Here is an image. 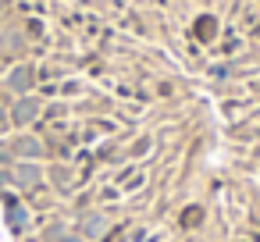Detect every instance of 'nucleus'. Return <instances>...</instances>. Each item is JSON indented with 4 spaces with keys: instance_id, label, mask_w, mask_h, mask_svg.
<instances>
[{
    "instance_id": "1",
    "label": "nucleus",
    "mask_w": 260,
    "mask_h": 242,
    "mask_svg": "<svg viewBox=\"0 0 260 242\" xmlns=\"http://www.w3.org/2000/svg\"><path fill=\"white\" fill-rule=\"evenodd\" d=\"M0 203L15 242H260V0H0Z\"/></svg>"
}]
</instances>
